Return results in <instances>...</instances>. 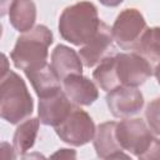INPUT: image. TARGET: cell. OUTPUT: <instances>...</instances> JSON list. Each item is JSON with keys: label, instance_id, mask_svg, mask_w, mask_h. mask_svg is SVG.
Returning <instances> with one entry per match:
<instances>
[{"label": "cell", "instance_id": "11", "mask_svg": "<svg viewBox=\"0 0 160 160\" xmlns=\"http://www.w3.org/2000/svg\"><path fill=\"white\" fill-rule=\"evenodd\" d=\"M61 89L76 106H89L99 98L98 86L81 74H74L61 80Z\"/></svg>", "mask_w": 160, "mask_h": 160}, {"label": "cell", "instance_id": "7", "mask_svg": "<svg viewBox=\"0 0 160 160\" xmlns=\"http://www.w3.org/2000/svg\"><path fill=\"white\" fill-rule=\"evenodd\" d=\"M146 29L142 14L136 9H124L115 19L111 28L112 40L122 50H132Z\"/></svg>", "mask_w": 160, "mask_h": 160}, {"label": "cell", "instance_id": "3", "mask_svg": "<svg viewBox=\"0 0 160 160\" xmlns=\"http://www.w3.org/2000/svg\"><path fill=\"white\" fill-rule=\"evenodd\" d=\"M51 44L52 32L45 25L32 26L18 38L10 54L15 68L26 71L46 64Z\"/></svg>", "mask_w": 160, "mask_h": 160}, {"label": "cell", "instance_id": "17", "mask_svg": "<svg viewBox=\"0 0 160 160\" xmlns=\"http://www.w3.org/2000/svg\"><path fill=\"white\" fill-rule=\"evenodd\" d=\"M39 124L40 121L38 118L26 119L19 122L12 138V146L16 155L22 156L34 146L39 131Z\"/></svg>", "mask_w": 160, "mask_h": 160}, {"label": "cell", "instance_id": "23", "mask_svg": "<svg viewBox=\"0 0 160 160\" xmlns=\"http://www.w3.org/2000/svg\"><path fill=\"white\" fill-rule=\"evenodd\" d=\"M12 1L14 0H0V18L9 12V9L11 6Z\"/></svg>", "mask_w": 160, "mask_h": 160}, {"label": "cell", "instance_id": "12", "mask_svg": "<svg viewBox=\"0 0 160 160\" xmlns=\"http://www.w3.org/2000/svg\"><path fill=\"white\" fill-rule=\"evenodd\" d=\"M115 121H106L95 128L94 134V149L100 159H120L129 158L124 154V150L119 145L115 136Z\"/></svg>", "mask_w": 160, "mask_h": 160}, {"label": "cell", "instance_id": "4", "mask_svg": "<svg viewBox=\"0 0 160 160\" xmlns=\"http://www.w3.org/2000/svg\"><path fill=\"white\" fill-rule=\"evenodd\" d=\"M115 136L124 151L139 159H156L159 155V139L141 119H124L116 122Z\"/></svg>", "mask_w": 160, "mask_h": 160}, {"label": "cell", "instance_id": "5", "mask_svg": "<svg viewBox=\"0 0 160 160\" xmlns=\"http://www.w3.org/2000/svg\"><path fill=\"white\" fill-rule=\"evenodd\" d=\"M55 131L64 142L72 146H81L92 140L95 124L86 111L75 105L69 115L55 126Z\"/></svg>", "mask_w": 160, "mask_h": 160}, {"label": "cell", "instance_id": "19", "mask_svg": "<svg viewBox=\"0 0 160 160\" xmlns=\"http://www.w3.org/2000/svg\"><path fill=\"white\" fill-rule=\"evenodd\" d=\"M145 115H146L148 122L150 125V129L154 130L155 135H158L159 134V128H158V99H155L151 104L148 105Z\"/></svg>", "mask_w": 160, "mask_h": 160}, {"label": "cell", "instance_id": "21", "mask_svg": "<svg viewBox=\"0 0 160 160\" xmlns=\"http://www.w3.org/2000/svg\"><path fill=\"white\" fill-rule=\"evenodd\" d=\"M51 158H65V159H69V158H72L75 159L76 158V154L74 150H69V149H60L58 152H55Z\"/></svg>", "mask_w": 160, "mask_h": 160}, {"label": "cell", "instance_id": "2", "mask_svg": "<svg viewBox=\"0 0 160 160\" xmlns=\"http://www.w3.org/2000/svg\"><path fill=\"white\" fill-rule=\"evenodd\" d=\"M32 110V98L20 75L11 70L0 75V118L10 124H19Z\"/></svg>", "mask_w": 160, "mask_h": 160}, {"label": "cell", "instance_id": "15", "mask_svg": "<svg viewBox=\"0 0 160 160\" xmlns=\"http://www.w3.org/2000/svg\"><path fill=\"white\" fill-rule=\"evenodd\" d=\"M134 52L144 58L150 66L152 68L154 72L158 74V64L160 59V51H159V28H146L138 42L135 44Z\"/></svg>", "mask_w": 160, "mask_h": 160}, {"label": "cell", "instance_id": "22", "mask_svg": "<svg viewBox=\"0 0 160 160\" xmlns=\"http://www.w3.org/2000/svg\"><path fill=\"white\" fill-rule=\"evenodd\" d=\"M10 70V64H9V59L6 58L5 54L0 52V75L5 74L6 71Z\"/></svg>", "mask_w": 160, "mask_h": 160}, {"label": "cell", "instance_id": "1", "mask_svg": "<svg viewBox=\"0 0 160 160\" xmlns=\"http://www.w3.org/2000/svg\"><path fill=\"white\" fill-rule=\"evenodd\" d=\"M100 22L96 6L90 1H79L61 12L59 32L64 40L81 46L94 36Z\"/></svg>", "mask_w": 160, "mask_h": 160}, {"label": "cell", "instance_id": "13", "mask_svg": "<svg viewBox=\"0 0 160 160\" xmlns=\"http://www.w3.org/2000/svg\"><path fill=\"white\" fill-rule=\"evenodd\" d=\"M50 65L60 81L69 75L82 72V62L78 52L74 49L62 44L56 45L52 50Z\"/></svg>", "mask_w": 160, "mask_h": 160}, {"label": "cell", "instance_id": "6", "mask_svg": "<svg viewBox=\"0 0 160 160\" xmlns=\"http://www.w3.org/2000/svg\"><path fill=\"white\" fill-rule=\"evenodd\" d=\"M114 59L119 85L138 88L150 76H156L150 64L134 51L115 54Z\"/></svg>", "mask_w": 160, "mask_h": 160}, {"label": "cell", "instance_id": "16", "mask_svg": "<svg viewBox=\"0 0 160 160\" xmlns=\"http://www.w3.org/2000/svg\"><path fill=\"white\" fill-rule=\"evenodd\" d=\"M9 20L20 32L30 30L36 20V6L32 0H14L9 9Z\"/></svg>", "mask_w": 160, "mask_h": 160}, {"label": "cell", "instance_id": "9", "mask_svg": "<svg viewBox=\"0 0 160 160\" xmlns=\"http://www.w3.org/2000/svg\"><path fill=\"white\" fill-rule=\"evenodd\" d=\"M114 54L115 48L111 29L101 21L94 36L88 42L81 45L78 55L86 68H92L98 65L102 59Z\"/></svg>", "mask_w": 160, "mask_h": 160}, {"label": "cell", "instance_id": "18", "mask_svg": "<svg viewBox=\"0 0 160 160\" xmlns=\"http://www.w3.org/2000/svg\"><path fill=\"white\" fill-rule=\"evenodd\" d=\"M114 55H110V56L102 59L98 64L96 69L92 71V78L95 80V82L104 91H110L114 88L119 86V82H118V79H116V72H115Z\"/></svg>", "mask_w": 160, "mask_h": 160}, {"label": "cell", "instance_id": "20", "mask_svg": "<svg viewBox=\"0 0 160 160\" xmlns=\"http://www.w3.org/2000/svg\"><path fill=\"white\" fill-rule=\"evenodd\" d=\"M18 155L9 142H0V159H15Z\"/></svg>", "mask_w": 160, "mask_h": 160}, {"label": "cell", "instance_id": "8", "mask_svg": "<svg viewBox=\"0 0 160 160\" xmlns=\"http://www.w3.org/2000/svg\"><path fill=\"white\" fill-rule=\"evenodd\" d=\"M106 104L118 119H128L140 112L144 106V96L138 88L119 85L106 94Z\"/></svg>", "mask_w": 160, "mask_h": 160}, {"label": "cell", "instance_id": "14", "mask_svg": "<svg viewBox=\"0 0 160 160\" xmlns=\"http://www.w3.org/2000/svg\"><path fill=\"white\" fill-rule=\"evenodd\" d=\"M29 81L31 82L36 95L39 98L50 95L61 89V81L51 69L50 64H44L35 69L24 71Z\"/></svg>", "mask_w": 160, "mask_h": 160}, {"label": "cell", "instance_id": "24", "mask_svg": "<svg viewBox=\"0 0 160 160\" xmlns=\"http://www.w3.org/2000/svg\"><path fill=\"white\" fill-rule=\"evenodd\" d=\"M102 5L105 6H110V8H114V6H118L122 2V0H99Z\"/></svg>", "mask_w": 160, "mask_h": 160}, {"label": "cell", "instance_id": "10", "mask_svg": "<svg viewBox=\"0 0 160 160\" xmlns=\"http://www.w3.org/2000/svg\"><path fill=\"white\" fill-rule=\"evenodd\" d=\"M39 99V121L48 126L55 128L59 125L75 106L65 95L62 89Z\"/></svg>", "mask_w": 160, "mask_h": 160}, {"label": "cell", "instance_id": "25", "mask_svg": "<svg viewBox=\"0 0 160 160\" xmlns=\"http://www.w3.org/2000/svg\"><path fill=\"white\" fill-rule=\"evenodd\" d=\"M1 35H2V25L0 24V38H1Z\"/></svg>", "mask_w": 160, "mask_h": 160}]
</instances>
